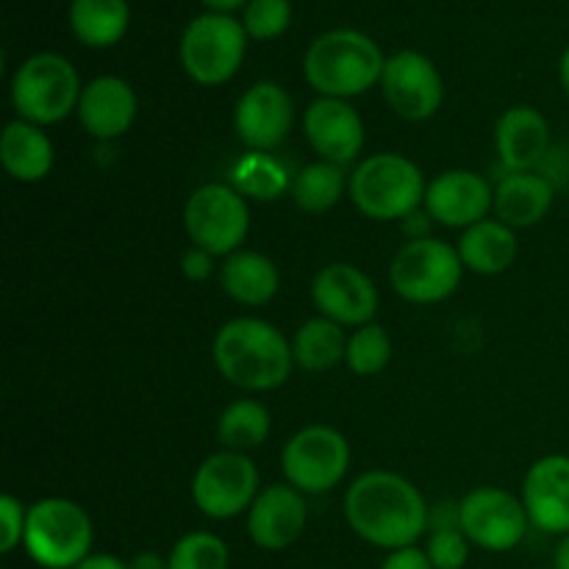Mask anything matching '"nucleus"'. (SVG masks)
Segmentation results:
<instances>
[{"label": "nucleus", "mask_w": 569, "mask_h": 569, "mask_svg": "<svg viewBox=\"0 0 569 569\" xmlns=\"http://www.w3.org/2000/svg\"><path fill=\"white\" fill-rule=\"evenodd\" d=\"M559 78H561V87H565L567 98H569V48L561 53V61H559Z\"/></svg>", "instance_id": "nucleus-42"}, {"label": "nucleus", "mask_w": 569, "mask_h": 569, "mask_svg": "<svg viewBox=\"0 0 569 569\" xmlns=\"http://www.w3.org/2000/svg\"><path fill=\"white\" fill-rule=\"evenodd\" d=\"M522 503L533 528L553 537L569 533V456L533 461L522 481Z\"/></svg>", "instance_id": "nucleus-19"}, {"label": "nucleus", "mask_w": 569, "mask_h": 569, "mask_svg": "<svg viewBox=\"0 0 569 569\" xmlns=\"http://www.w3.org/2000/svg\"><path fill=\"white\" fill-rule=\"evenodd\" d=\"M456 250L465 261V270L478 276H500L517 259L515 228L500 220H481L461 233Z\"/></svg>", "instance_id": "nucleus-25"}, {"label": "nucleus", "mask_w": 569, "mask_h": 569, "mask_svg": "<svg viewBox=\"0 0 569 569\" xmlns=\"http://www.w3.org/2000/svg\"><path fill=\"white\" fill-rule=\"evenodd\" d=\"M128 569H170V561H167V556L156 553V550H142V553L128 561Z\"/></svg>", "instance_id": "nucleus-38"}, {"label": "nucleus", "mask_w": 569, "mask_h": 569, "mask_svg": "<svg viewBox=\"0 0 569 569\" xmlns=\"http://www.w3.org/2000/svg\"><path fill=\"white\" fill-rule=\"evenodd\" d=\"M495 209V189L472 170H448L428 183L426 211L445 228L467 231Z\"/></svg>", "instance_id": "nucleus-17"}, {"label": "nucleus", "mask_w": 569, "mask_h": 569, "mask_svg": "<svg viewBox=\"0 0 569 569\" xmlns=\"http://www.w3.org/2000/svg\"><path fill=\"white\" fill-rule=\"evenodd\" d=\"M287 187H292L287 170L270 153H250L233 167V189L242 192L244 198L276 200Z\"/></svg>", "instance_id": "nucleus-30"}, {"label": "nucleus", "mask_w": 569, "mask_h": 569, "mask_svg": "<svg viewBox=\"0 0 569 569\" xmlns=\"http://www.w3.org/2000/svg\"><path fill=\"white\" fill-rule=\"evenodd\" d=\"M244 53H248V31L242 22L220 11L194 17L178 44L183 70L200 87H220L231 81L242 67Z\"/></svg>", "instance_id": "nucleus-7"}, {"label": "nucleus", "mask_w": 569, "mask_h": 569, "mask_svg": "<svg viewBox=\"0 0 569 569\" xmlns=\"http://www.w3.org/2000/svg\"><path fill=\"white\" fill-rule=\"evenodd\" d=\"M295 122V103L283 87L276 81H256L233 111V128L239 142L248 144L253 153H270L281 148Z\"/></svg>", "instance_id": "nucleus-15"}, {"label": "nucleus", "mask_w": 569, "mask_h": 569, "mask_svg": "<svg viewBox=\"0 0 569 569\" xmlns=\"http://www.w3.org/2000/svg\"><path fill=\"white\" fill-rule=\"evenodd\" d=\"M217 372L244 392H272L292 376L295 353L272 322L237 317L217 331L211 345Z\"/></svg>", "instance_id": "nucleus-2"}, {"label": "nucleus", "mask_w": 569, "mask_h": 569, "mask_svg": "<svg viewBox=\"0 0 569 569\" xmlns=\"http://www.w3.org/2000/svg\"><path fill=\"white\" fill-rule=\"evenodd\" d=\"M131 22L126 0H72L70 28L87 48H111L120 42Z\"/></svg>", "instance_id": "nucleus-26"}, {"label": "nucleus", "mask_w": 569, "mask_h": 569, "mask_svg": "<svg viewBox=\"0 0 569 569\" xmlns=\"http://www.w3.org/2000/svg\"><path fill=\"white\" fill-rule=\"evenodd\" d=\"M53 142L39 126L11 120L0 133V161L3 170L20 183L44 181L53 170Z\"/></svg>", "instance_id": "nucleus-23"}, {"label": "nucleus", "mask_w": 569, "mask_h": 569, "mask_svg": "<svg viewBox=\"0 0 569 569\" xmlns=\"http://www.w3.org/2000/svg\"><path fill=\"white\" fill-rule=\"evenodd\" d=\"M303 133L315 153L331 164H350L365 148L361 114L339 98H317L303 114Z\"/></svg>", "instance_id": "nucleus-18"}, {"label": "nucleus", "mask_w": 569, "mask_h": 569, "mask_svg": "<svg viewBox=\"0 0 569 569\" xmlns=\"http://www.w3.org/2000/svg\"><path fill=\"white\" fill-rule=\"evenodd\" d=\"M94 528L76 500L44 498L28 506L22 548L42 569H76L92 556Z\"/></svg>", "instance_id": "nucleus-5"}, {"label": "nucleus", "mask_w": 569, "mask_h": 569, "mask_svg": "<svg viewBox=\"0 0 569 569\" xmlns=\"http://www.w3.org/2000/svg\"><path fill=\"white\" fill-rule=\"evenodd\" d=\"M461 531L476 548L509 553L526 539L531 520L526 503L500 487H478L459 500Z\"/></svg>", "instance_id": "nucleus-12"}, {"label": "nucleus", "mask_w": 569, "mask_h": 569, "mask_svg": "<svg viewBox=\"0 0 569 569\" xmlns=\"http://www.w3.org/2000/svg\"><path fill=\"white\" fill-rule=\"evenodd\" d=\"M167 561H170V569H228L231 567V550L217 533L192 531L183 533L172 545Z\"/></svg>", "instance_id": "nucleus-32"}, {"label": "nucleus", "mask_w": 569, "mask_h": 569, "mask_svg": "<svg viewBox=\"0 0 569 569\" xmlns=\"http://www.w3.org/2000/svg\"><path fill=\"white\" fill-rule=\"evenodd\" d=\"M465 278V261L453 244L433 237L406 242L389 264V283L403 300L431 306L448 300Z\"/></svg>", "instance_id": "nucleus-8"}, {"label": "nucleus", "mask_w": 569, "mask_h": 569, "mask_svg": "<svg viewBox=\"0 0 569 569\" xmlns=\"http://www.w3.org/2000/svg\"><path fill=\"white\" fill-rule=\"evenodd\" d=\"M350 187V178H345V170L331 161H311L298 176L292 178V200L306 214H326L342 200L345 189Z\"/></svg>", "instance_id": "nucleus-28"}, {"label": "nucleus", "mask_w": 569, "mask_h": 569, "mask_svg": "<svg viewBox=\"0 0 569 569\" xmlns=\"http://www.w3.org/2000/svg\"><path fill=\"white\" fill-rule=\"evenodd\" d=\"M183 226L194 248L209 250L211 256H231L242 250L250 233L248 200L228 183H203L189 194Z\"/></svg>", "instance_id": "nucleus-9"}, {"label": "nucleus", "mask_w": 569, "mask_h": 569, "mask_svg": "<svg viewBox=\"0 0 569 569\" xmlns=\"http://www.w3.org/2000/svg\"><path fill=\"white\" fill-rule=\"evenodd\" d=\"M426 553L433 569H465L467 559H470V539L459 528L431 531L428 533Z\"/></svg>", "instance_id": "nucleus-34"}, {"label": "nucleus", "mask_w": 569, "mask_h": 569, "mask_svg": "<svg viewBox=\"0 0 569 569\" xmlns=\"http://www.w3.org/2000/svg\"><path fill=\"white\" fill-rule=\"evenodd\" d=\"M387 103L409 122L431 120L445 100V81L437 64L417 50H400L389 56L381 76Z\"/></svg>", "instance_id": "nucleus-13"}, {"label": "nucleus", "mask_w": 569, "mask_h": 569, "mask_svg": "<svg viewBox=\"0 0 569 569\" xmlns=\"http://www.w3.org/2000/svg\"><path fill=\"white\" fill-rule=\"evenodd\" d=\"M76 569H128V561L117 559V556H109V553H92Z\"/></svg>", "instance_id": "nucleus-39"}, {"label": "nucleus", "mask_w": 569, "mask_h": 569, "mask_svg": "<svg viewBox=\"0 0 569 569\" xmlns=\"http://www.w3.org/2000/svg\"><path fill=\"white\" fill-rule=\"evenodd\" d=\"M200 3L209 6L211 11H220V14H228V11L239 9V6H248L250 0H200Z\"/></svg>", "instance_id": "nucleus-41"}, {"label": "nucleus", "mask_w": 569, "mask_h": 569, "mask_svg": "<svg viewBox=\"0 0 569 569\" xmlns=\"http://www.w3.org/2000/svg\"><path fill=\"white\" fill-rule=\"evenodd\" d=\"M28 506H22L14 495L0 498V553H14L26 539Z\"/></svg>", "instance_id": "nucleus-35"}, {"label": "nucleus", "mask_w": 569, "mask_h": 569, "mask_svg": "<svg viewBox=\"0 0 569 569\" xmlns=\"http://www.w3.org/2000/svg\"><path fill=\"white\" fill-rule=\"evenodd\" d=\"M311 300L320 317L339 322V326H370L376 322L381 295L372 278L348 261L326 264L311 281Z\"/></svg>", "instance_id": "nucleus-14"}, {"label": "nucleus", "mask_w": 569, "mask_h": 569, "mask_svg": "<svg viewBox=\"0 0 569 569\" xmlns=\"http://www.w3.org/2000/svg\"><path fill=\"white\" fill-rule=\"evenodd\" d=\"M553 183L537 172H509L495 187V214L509 228H531L553 209Z\"/></svg>", "instance_id": "nucleus-22"}, {"label": "nucleus", "mask_w": 569, "mask_h": 569, "mask_svg": "<svg viewBox=\"0 0 569 569\" xmlns=\"http://www.w3.org/2000/svg\"><path fill=\"white\" fill-rule=\"evenodd\" d=\"M222 292L239 306H267L278 295L281 287V272L270 256L259 250H237L226 256L220 270Z\"/></svg>", "instance_id": "nucleus-24"}, {"label": "nucleus", "mask_w": 569, "mask_h": 569, "mask_svg": "<svg viewBox=\"0 0 569 569\" xmlns=\"http://www.w3.org/2000/svg\"><path fill=\"white\" fill-rule=\"evenodd\" d=\"M498 156L509 172H531L548 156L550 126L533 106H515L503 111L495 126Z\"/></svg>", "instance_id": "nucleus-21"}, {"label": "nucleus", "mask_w": 569, "mask_h": 569, "mask_svg": "<svg viewBox=\"0 0 569 569\" xmlns=\"http://www.w3.org/2000/svg\"><path fill=\"white\" fill-rule=\"evenodd\" d=\"M270 437V409L253 398L233 400L217 420V439L226 450L248 453Z\"/></svg>", "instance_id": "nucleus-29"}, {"label": "nucleus", "mask_w": 569, "mask_h": 569, "mask_svg": "<svg viewBox=\"0 0 569 569\" xmlns=\"http://www.w3.org/2000/svg\"><path fill=\"white\" fill-rule=\"evenodd\" d=\"M259 470L248 453L220 450L198 467L192 478V500L211 520H233L250 511L259 498Z\"/></svg>", "instance_id": "nucleus-11"}, {"label": "nucleus", "mask_w": 569, "mask_h": 569, "mask_svg": "<svg viewBox=\"0 0 569 569\" xmlns=\"http://www.w3.org/2000/svg\"><path fill=\"white\" fill-rule=\"evenodd\" d=\"M306 526H309L306 495L298 492L292 483H272L261 489L248 511L250 539L256 548L270 550V553L292 548L303 537Z\"/></svg>", "instance_id": "nucleus-16"}, {"label": "nucleus", "mask_w": 569, "mask_h": 569, "mask_svg": "<svg viewBox=\"0 0 569 569\" xmlns=\"http://www.w3.org/2000/svg\"><path fill=\"white\" fill-rule=\"evenodd\" d=\"M383 50L376 39L353 28H337L311 42L303 59V76L320 98H359L381 83Z\"/></svg>", "instance_id": "nucleus-3"}, {"label": "nucleus", "mask_w": 569, "mask_h": 569, "mask_svg": "<svg viewBox=\"0 0 569 569\" xmlns=\"http://www.w3.org/2000/svg\"><path fill=\"white\" fill-rule=\"evenodd\" d=\"M381 569H433V565H431V559H428L426 550H420L417 545H411V548L392 550V553L383 559Z\"/></svg>", "instance_id": "nucleus-37"}, {"label": "nucleus", "mask_w": 569, "mask_h": 569, "mask_svg": "<svg viewBox=\"0 0 569 569\" xmlns=\"http://www.w3.org/2000/svg\"><path fill=\"white\" fill-rule=\"evenodd\" d=\"M345 520L350 531L381 550L417 545L431 526V509L409 478L389 470H370L345 492Z\"/></svg>", "instance_id": "nucleus-1"}, {"label": "nucleus", "mask_w": 569, "mask_h": 569, "mask_svg": "<svg viewBox=\"0 0 569 569\" xmlns=\"http://www.w3.org/2000/svg\"><path fill=\"white\" fill-rule=\"evenodd\" d=\"M81 78L76 67L59 53H37L22 61L11 76V106L17 120L33 126H56L78 111L81 100Z\"/></svg>", "instance_id": "nucleus-6"}, {"label": "nucleus", "mask_w": 569, "mask_h": 569, "mask_svg": "<svg viewBox=\"0 0 569 569\" xmlns=\"http://www.w3.org/2000/svg\"><path fill=\"white\" fill-rule=\"evenodd\" d=\"M389 359H392V339H389L387 328L378 322L356 328L348 337L345 365L353 376H378L381 370H387Z\"/></svg>", "instance_id": "nucleus-31"}, {"label": "nucleus", "mask_w": 569, "mask_h": 569, "mask_svg": "<svg viewBox=\"0 0 569 569\" xmlns=\"http://www.w3.org/2000/svg\"><path fill=\"white\" fill-rule=\"evenodd\" d=\"M292 353L295 365L303 367L306 372H328L339 361H345L348 337L339 322L328 320V317H315L298 328L292 339Z\"/></svg>", "instance_id": "nucleus-27"}, {"label": "nucleus", "mask_w": 569, "mask_h": 569, "mask_svg": "<svg viewBox=\"0 0 569 569\" xmlns=\"http://www.w3.org/2000/svg\"><path fill=\"white\" fill-rule=\"evenodd\" d=\"M137 92L126 78L117 76H100L89 81L78 100V120L83 131L103 142L126 137L137 120Z\"/></svg>", "instance_id": "nucleus-20"}, {"label": "nucleus", "mask_w": 569, "mask_h": 569, "mask_svg": "<svg viewBox=\"0 0 569 569\" xmlns=\"http://www.w3.org/2000/svg\"><path fill=\"white\" fill-rule=\"evenodd\" d=\"M292 22V3L289 0H250L244 6V31L250 39L270 42L278 39Z\"/></svg>", "instance_id": "nucleus-33"}, {"label": "nucleus", "mask_w": 569, "mask_h": 569, "mask_svg": "<svg viewBox=\"0 0 569 569\" xmlns=\"http://www.w3.org/2000/svg\"><path fill=\"white\" fill-rule=\"evenodd\" d=\"M553 569H569V533L559 539L553 553Z\"/></svg>", "instance_id": "nucleus-40"}, {"label": "nucleus", "mask_w": 569, "mask_h": 569, "mask_svg": "<svg viewBox=\"0 0 569 569\" xmlns=\"http://www.w3.org/2000/svg\"><path fill=\"white\" fill-rule=\"evenodd\" d=\"M281 470L303 495H326L350 470V442L331 426H306L283 445Z\"/></svg>", "instance_id": "nucleus-10"}, {"label": "nucleus", "mask_w": 569, "mask_h": 569, "mask_svg": "<svg viewBox=\"0 0 569 569\" xmlns=\"http://www.w3.org/2000/svg\"><path fill=\"white\" fill-rule=\"evenodd\" d=\"M350 200L378 222L409 220L426 203L428 183L420 167L400 153H376L359 161L350 176Z\"/></svg>", "instance_id": "nucleus-4"}, {"label": "nucleus", "mask_w": 569, "mask_h": 569, "mask_svg": "<svg viewBox=\"0 0 569 569\" xmlns=\"http://www.w3.org/2000/svg\"><path fill=\"white\" fill-rule=\"evenodd\" d=\"M181 270H183V276L189 278V281H206V278L211 276V270H214V256H211L209 250L194 248V244H192V248L183 253Z\"/></svg>", "instance_id": "nucleus-36"}]
</instances>
